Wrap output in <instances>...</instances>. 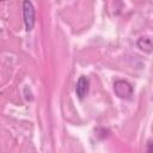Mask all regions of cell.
Masks as SVG:
<instances>
[{
	"mask_svg": "<svg viewBox=\"0 0 153 153\" xmlns=\"http://www.w3.org/2000/svg\"><path fill=\"white\" fill-rule=\"evenodd\" d=\"M23 18L26 31H31L35 25V7L31 1H23Z\"/></svg>",
	"mask_w": 153,
	"mask_h": 153,
	"instance_id": "obj_1",
	"label": "cell"
},
{
	"mask_svg": "<svg viewBox=\"0 0 153 153\" xmlns=\"http://www.w3.org/2000/svg\"><path fill=\"white\" fill-rule=\"evenodd\" d=\"M114 91L122 99H130L133 96V86L126 80H116L114 82Z\"/></svg>",
	"mask_w": 153,
	"mask_h": 153,
	"instance_id": "obj_2",
	"label": "cell"
},
{
	"mask_svg": "<svg viewBox=\"0 0 153 153\" xmlns=\"http://www.w3.org/2000/svg\"><path fill=\"white\" fill-rule=\"evenodd\" d=\"M88 88H90V80L88 78H86L85 75H81L75 85V93L78 96L79 99H84L86 97V94L88 93Z\"/></svg>",
	"mask_w": 153,
	"mask_h": 153,
	"instance_id": "obj_3",
	"label": "cell"
},
{
	"mask_svg": "<svg viewBox=\"0 0 153 153\" xmlns=\"http://www.w3.org/2000/svg\"><path fill=\"white\" fill-rule=\"evenodd\" d=\"M137 47L143 50L145 53H152V49H153V45H152V39L149 37H140L137 39Z\"/></svg>",
	"mask_w": 153,
	"mask_h": 153,
	"instance_id": "obj_4",
	"label": "cell"
},
{
	"mask_svg": "<svg viewBox=\"0 0 153 153\" xmlns=\"http://www.w3.org/2000/svg\"><path fill=\"white\" fill-rule=\"evenodd\" d=\"M146 153H153V148H152V140H148L147 142V149Z\"/></svg>",
	"mask_w": 153,
	"mask_h": 153,
	"instance_id": "obj_5",
	"label": "cell"
}]
</instances>
